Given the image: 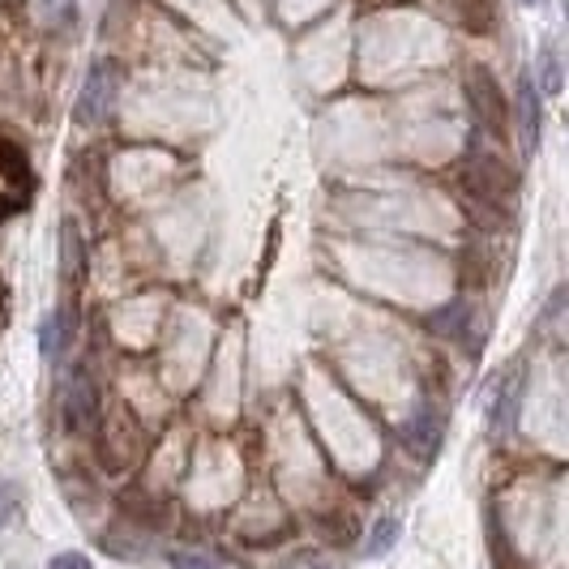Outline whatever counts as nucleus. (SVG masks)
<instances>
[{"label": "nucleus", "mask_w": 569, "mask_h": 569, "mask_svg": "<svg viewBox=\"0 0 569 569\" xmlns=\"http://www.w3.org/2000/svg\"><path fill=\"white\" fill-rule=\"evenodd\" d=\"M30 198H34L30 154L9 133H0V223H9L22 210H30Z\"/></svg>", "instance_id": "obj_1"}, {"label": "nucleus", "mask_w": 569, "mask_h": 569, "mask_svg": "<svg viewBox=\"0 0 569 569\" xmlns=\"http://www.w3.org/2000/svg\"><path fill=\"white\" fill-rule=\"evenodd\" d=\"M120 82L124 78H120L116 60H94L82 82V94H78V124H90V129L108 124L116 112V99H120Z\"/></svg>", "instance_id": "obj_2"}, {"label": "nucleus", "mask_w": 569, "mask_h": 569, "mask_svg": "<svg viewBox=\"0 0 569 569\" xmlns=\"http://www.w3.org/2000/svg\"><path fill=\"white\" fill-rule=\"evenodd\" d=\"M462 90H467V103H471V112H476V120H480V129H485L488 138H506V120L510 116H506L501 86L488 73V64L471 60L467 73H462Z\"/></svg>", "instance_id": "obj_3"}, {"label": "nucleus", "mask_w": 569, "mask_h": 569, "mask_svg": "<svg viewBox=\"0 0 569 569\" xmlns=\"http://www.w3.org/2000/svg\"><path fill=\"white\" fill-rule=\"evenodd\" d=\"M540 90H536V78L531 73H522L518 78V99H513V108H518V138H522V154L531 159L536 150H540Z\"/></svg>", "instance_id": "obj_4"}, {"label": "nucleus", "mask_w": 569, "mask_h": 569, "mask_svg": "<svg viewBox=\"0 0 569 569\" xmlns=\"http://www.w3.org/2000/svg\"><path fill=\"white\" fill-rule=\"evenodd\" d=\"M64 416L73 428H90L94 420V381H90V369L78 365L69 372V390H64Z\"/></svg>", "instance_id": "obj_5"}, {"label": "nucleus", "mask_w": 569, "mask_h": 569, "mask_svg": "<svg viewBox=\"0 0 569 569\" xmlns=\"http://www.w3.org/2000/svg\"><path fill=\"white\" fill-rule=\"evenodd\" d=\"M73 330H78L73 309H57V313L43 317V330H39V351H43V360H64V351H69V342H73Z\"/></svg>", "instance_id": "obj_6"}, {"label": "nucleus", "mask_w": 569, "mask_h": 569, "mask_svg": "<svg viewBox=\"0 0 569 569\" xmlns=\"http://www.w3.org/2000/svg\"><path fill=\"white\" fill-rule=\"evenodd\" d=\"M402 437H407V446H411V450H416L420 458L437 455V441H441V420L432 416V407H420V411L407 420Z\"/></svg>", "instance_id": "obj_7"}, {"label": "nucleus", "mask_w": 569, "mask_h": 569, "mask_svg": "<svg viewBox=\"0 0 569 569\" xmlns=\"http://www.w3.org/2000/svg\"><path fill=\"white\" fill-rule=\"evenodd\" d=\"M60 274L69 287H78V274H82V236H78L73 219H64V228H60Z\"/></svg>", "instance_id": "obj_8"}, {"label": "nucleus", "mask_w": 569, "mask_h": 569, "mask_svg": "<svg viewBox=\"0 0 569 569\" xmlns=\"http://www.w3.org/2000/svg\"><path fill=\"white\" fill-rule=\"evenodd\" d=\"M513 411H518V381H501L497 386V395H492V432H501V428L513 425Z\"/></svg>", "instance_id": "obj_9"}, {"label": "nucleus", "mask_w": 569, "mask_h": 569, "mask_svg": "<svg viewBox=\"0 0 569 569\" xmlns=\"http://www.w3.org/2000/svg\"><path fill=\"white\" fill-rule=\"evenodd\" d=\"M536 73L543 78V86H536L540 94H561V60H557V48L552 43H543L540 48V64H536Z\"/></svg>", "instance_id": "obj_10"}, {"label": "nucleus", "mask_w": 569, "mask_h": 569, "mask_svg": "<svg viewBox=\"0 0 569 569\" xmlns=\"http://www.w3.org/2000/svg\"><path fill=\"white\" fill-rule=\"evenodd\" d=\"M455 4V13L467 22V30H476V34H485L492 27V4L488 0H450Z\"/></svg>", "instance_id": "obj_11"}, {"label": "nucleus", "mask_w": 569, "mask_h": 569, "mask_svg": "<svg viewBox=\"0 0 569 569\" xmlns=\"http://www.w3.org/2000/svg\"><path fill=\"white\" fill-rule=\"evenodd\" d=\"M399 540V518H381L377 527H372L369 543H365V557H386L390 548Z\"/></svg>", "instance_id": "obj_12"}, {"label": "nucleus", "mask_w": 569, "mask_h": 569, "mask_svg": "<svg viewBox=\"0 0 569 569\" xmlns=\"http://www.w3.org/2000/svg\"><path fill=\"white\" fill-rule=\"evenodd\" d=\"M171 569H240L223 561V557H210V552H171Z\"/></svg>", "instance_id": "obj_13"}, {"label": "nucleus", "mask_w": 569, "mask_h": 569, "mask_svg": "<svg viewBox=\"0 0 569 569\" xmlns=\"http://www.w3.org/2000/svg\"><path fill=\"white\" fill-rule=\"evenodd\" d=\"M18 501H22V497H18V485L0 476V527H4V522L18 513Z\"/></svg>", "instance_id": "obj_14"}, {"label": "nucleus", "mask_w": 569, "mask_h": 569, "mask_svg": "<svg viewBox=\"0 0 569 569\" xmlns=\"http://www.w3.org/2000/svg\"><path fill=\"white\" fill-rule=\"evenodd\" d=\"M48 22H73V0H39Z\"/></svg>", "instance_id": "obj_15"}, {"label": "nucleus", "mask_w": 569, "mask_h": 569, "mask_svg": "<svg viewBox=\"0 0 569 569\" xmlns=\"http://www.w3.org/2000/svg\"><path fill=\"white\" fill-rule=\"evenodd\" d=\"M48 569H94V566H90V557H82V552H60V557L48 561Z\"/></svg>", "instance_id": "obj_16"}, {"label": "nucleus", "mask_w": 569, "mask_h": 569, "mask_svg": "<svg viewBox=\"0 0 569 569\" xmlns=\"http://www.w3.org/2000/svg\"><path fill=\"white\" fill-rule=\"evenodd\" d=\"M0 321H4V283H0Z\"/></svg>", "instance_id": "obj_17"}, {"label": "nucleus", "mask_w": 569, "mask_h": 569, "mask_svg": "<svg viewBox=\"0 0 569 569\" xmlns=\"http://www.w3.org/2000/svg\"><path fill=\"white\" fill-rule=\"evenodd\" d=\"M522 4H543V0H522Z\"/></svg>", "instance_id": "obj_18"}]
</instances>
